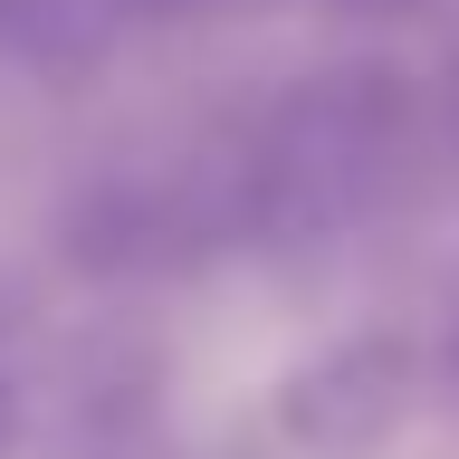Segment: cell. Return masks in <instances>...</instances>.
<instances>
[{
	"label": "cell",
	"instance_id": "1",
	"mask_svg": "<svg viewBox=\"0 0 459 459\" xmlns=\"http://www.w3.org/2000/svg\"><path fill=\"white\" fill-rule=\"evenodd\" d=\"M239 239L325 249L402 192L411 163V86L393 67H316L239 134Z\"/></svg>",
	"mask_w": 459,
	"mask_h": 459
},
{
	"label": "cell",
	"instance_id": "2",
	"mask_svg": "<svg viewBox=\"0 0 459 459\" xmlns=\"http://www.w3.org/2000/svg\"><path fill=\"white\" fill-rule=\"evenodd\" d=\"M211 249H239V153L230 134L96 163L67 201V258L96 278H163Z\"/></svg>",
	"mask_w": 459,
	"mask_h": 459
},
{
	"label": "cell",
	"instance_id": "3",
	"mask_svg": "<svg viewBox=\"0 0 459 459\" xmlns=\"http://www.w3.org/2000/svg\"><path fill=\"white\" fill-rule=\"evenodd\" d=\"M402 402H411V344L344 335L278 383V440L297 459H364L402 430Z\"/></svg>",
	"mask_w": 459,
	"mask_h": 459
},
{
	"label": "cell",
	"instance_id": "4",
	"mask_svg": "<svg viewBox=\"0 0 459 459\" xmlns=\"http://www.w3.org/2000/svg\"><path fill=\"white\" fill-rule=\"evenodd\" d=\"M134 10L143 0H0V29L39 57H86V48H106Z\"/></svg>",
	"mask_w": 459,
	"mask_h": 459
},
{
	"label": "cell",
	"instance_id": "5",
	"mask_svg": "<svg viewBox=\"0 0 459 459\" xmlns=\"http://www.w3.org/2000/svg\"><path fill=\"white\" fill-rule=\"evenodd\" d=\"M440 364H450V383H459V268H450V287H440Z\"/></svg>",
	"mask_w": 459,
	"mask_h": 459
},
{
	"label": "cell",
	"instance_id": "6",
	"mask_svg": "<svg viewBox=\"0 0 459 459\" xmlns=\"http://www.w3.org/2000/svg\"><path fill=\"white\" fill-rule=\"evenodd\" d=\"M440 153L459 163V57H450V77H440Z\"/></svg>",
	"mask_w": 459,
	"mask_h": 459
},
{
	"label": "cell",
	"instance_id": "7",
	"mask_svg": "<svg viewBox=\"0 0 459 459\" xmlns=\"http://www.w3.org/2000/svg\"><path fill=\"white\" fill-rule=\"evenodd\" d=\"M20 450V383H10V373H0V459Z\"/></svg>",
	"mask_w": 459,
	"mask_h": 459
}]
</instances>
